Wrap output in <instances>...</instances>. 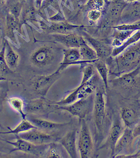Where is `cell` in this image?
<instances>
[{"instance_id":"cell-4","label":"cell","mask_w":140,"mask_h":158,"mask_svg":"<svg viewBox=\"0 0 140 158\" xmlns=\"http://www.w3.org/2000/svg\"><path fill=\"white\" fill-rule=\"evenodd\" d=\"M81 121L80 129L77 141L78 150L80 158H88L92 152L93 142L87 121L85 119Z\"/></svg>"},{"instance_id":"cell-28","label":"cell","mask_w":140,"mask_h":158,"mask_svg":"<svg viewBox=\"0 0 140 158\" xmlns=\"http://www.w3.org/2000/svg\"><path fill=\"white\" fill-rule=\"evenodd\" d=\"M11 107L18 112L22 117V119H26V114L23 111V102L21 98L17 97L10 98L8 100Z\"/></svg>"},{"instance_id":"cell-18","label":"cell","mask_w":140,"mask_h":158,"mask_svg":"<svg viewBox=\"0 0 140 158\" xmlns=\"http://www.w3.org/2000/svg\"><path fill=\"white\" fill-rule=\"evenodd\" d=\"M140 67L125 73L120 77L115 79V82L116 84H119L124 87H130L134 85L136 82L137 75L139 71Z\"/></svg>"},{"instance_id":"cell-37","label":"cell","mask_w":140,"mask_h":158,"mask_svg":"<svg viewBox=\"0 0 140 158\" xmlns=\"http://www.w3.org/2000/svg\"><path fill=\"white\" fill-rule=\"evenodd\" d=\"M50 20H52V21H54V22H61V21H63V20L60 16H55L54 17H51Z\"/></svg>"},{"instance_id":"cell-3","label":"cell","mask_w":140,"mask_h":158,"mask_svg":"<svg viewBox=\"0 0 140 158\" xmlns=\"http://www.w3.org/2000/svg\"><path fill=\"white\" fill-rule=\"evenodd\" d=\"M94 96L93 113L94 124L98 134L103 133L105 116H106V102L104 89L96 88Z\"/></svg>"},{"instance_id":"cell-12","label":"cell","mask_w":140,"mask_h":158,"mask_svg":"<svg viewBox=\"0 0 140 158\" xmlns=\"http://www.w3.org/2000/svg\"><path fill=\"white\" fill-rule=\"evenodd\" d=\"M134 139L132 130L131 128H125L115 145L113 157H116L121 155V153L129 151V149L132 145Z\"/></svg>"},{"instance_id":"cell-39","label":"cell","mask_w":140,"mask_h":158,"mask_svg":"<svg viewBox=\"0 0 140 158\" xmlns=\"http://www.w3.org/2000/svg\"><path fill=\"white\" fill-rule=\"evenodd\" d=\"M57 0H49V2L51 3H54L56 2Z\"/></svg>"},{"instance_id":"cell-29","label":"cell","mask_w":140,"mask_h":158,"mask_svg":"<svg viewBox=\"0 0 140 158\" xmlns=\"http://www.w3.org/2000/svg\"><path fill=\"white\" fill-rule=\"evenodd\" d=\"M83 77L81 84H84L91 80L95 75V66L92 64H87L82 70Z\"/></svg>"},{"instance_id":"cell-32","label":"cell","mask_w":140,"mask_h":158,"mask_svg":"<svg viewBox=\"0 0 140 158\" xmlns=\"http://www.w3.org/2000/svg\"><path fill=\"white\" fill-rule=\"evenodd\" d=\"M6 62L9 67H14L17 64V56L13 52H9L6 56Z\"/></svg>"},{"instance_id":"cell-13","label":"cell","mask_w":140,"mask_h":158,"mask_svg":"<svg viewBox=\"0 0 140 158\" xmlns=\"http://www.w3.org/2000/svg\"><path fill=\"white\" fill-rule=\"evenodd\" d=\"M124 24H130L140 20V2L128 3L121 15Z\"/></svg>"},{"instance_id":"cell-7","label":"cell","mask_w":140,"mask_h":158,"mask_svg":"<svg viewBox=\"0 0 140 158\" xmlns=\"http://www.w3.org/2000/svg\"><path fill=\"white\" fill-rule=\"evenodd\" d=\"M16 135L33 144L39 145L49 144L54 142V139L52 135L38 128L32 129Z\"/></svg>"},{"instance_id":"cell-1","label":"cell","mask_w":140,"mask_h":158,"mask_svg":"<svg viewBox=\"0 0 140 158\" xmlns=\"http://www.w3.org/2000/svg\"><path fill=\"white\" fill-rule=\"evenodd\" d=\"M121 54L115 57L112 69L113 74H123L135 69L140 63V43Z\"/></svg>"},{"instance_id":"cell-33","label":"cell","mask_w":140,"mask_h":158,"mask_svg":"<svg viewBox=\"0 0 140 158\" xmlns=\"http://www.w3.org/2000/svg\"><path fill=\"white\" fill-rule=\"evenodd\" d=\"M101 16V13L99 10H94L89 12L88 17L91 22H95L99 20Z\"/></svg>"},{"instance_id":"cell-24","label":"cell","mask_w":140,"mask_h":158,"mask_svg":"<svg viewBox=\"0 0 140 158\" xmlns=\"http://www.w3.org/2000/svg\"><path fill=\"white\" fill-rule=\"evenodd\" d=\"M9 128L10 131H0V134H14L15 135H18L20 133L26 132L32 130V129L37 128L36 126H35L30 121L27 119H23L21 122L19 124L16 128L14 129Z\"/></svg>"},{"instance_id":"cell-35","label":"cell","mask_w":140,"mask_h":158,"mask_svg":"<svg viewBox=\"0 0 140 158\" xmlns=\"http://www.w3.org/2000/svg\"><path fill=\"white\" fill-rule=\"evenodd\" d=\"M134 138H136L140 136V121L138 125H136L132 130Z\"/></svg>"},{"instance_id":"cell-14","label":"cell","mask_w":140,"mask_h":158,"mask_svg":"<svg viewBox=\"0 0 140 158\" xmlns=\"http://www.w3.org/2000/svg\"><path fill=\"white\" fill-rule=\"evenodd\" d=\"M84 37L86 41L88 42L95 51L98 59L104 61L111 56L112 50L110 46L93 38L88 35L85 34Z\"/></svg>"},{"instance_id":"cell-23","label":"cell","mask_w":140,"mask_h":158,"mask_svg":"<svg viewBox=\"0 0 140 158\" xmlns=\"http://www.w3.org/2000/svg\"><path fill=\"white\" fill-rule=\"evenodd\" d=\"M47 103L43 98L32 100L28 102L26 105V111L31 114H38L41 113L45 110Z\"/></svg>"},{"instance_id":"cell-34","label":"cell","mask_w":140,"mask_h":158,"mask_svg":"<svg viewBox=\"0 0 140 158\" xmlns=\"http://www.w3.org/2000/svg\"><path fill=\"white\" fill-rule=\"evenodd\" d=\"M92 5L95 10H99L104 6V0H94Z\"/></svg>"},{"instance_id":"cell-19","label":"cell","mask_w":140,"mask_h":158,"mask_svg":"<svg viewBox=\"0 0 140 158\" xmlns=\"http://www.w3.org/2000/svg\"><path fill=\"white\" fill-rule=\"evenodd\" d=\"M121 117L125 128H132L136 125L138 121L136 113L129 108H124L121 110Z\"/></svg>"},{"instance_id":"cell-15","label":"cell","mask_w":140,"mask_h":158,"mask_svg":"<svg viewBox=\"0 0 140 158\" xmlns=\"http://www.w3.org/2000/svg\"><path fill=\"white\" fill-rule=\"evenodd\" d=\"M54 51L48 47H44L36 51L32 55V62L40 67L49 65L54 59Z\"/></svg>"},{"instance_id":"cell-21","label":"cell","mask_w":140,"mask_h":158,"mask_svg":"<svg viewBox=\"0 0 140 158\" xmlns=\"http://www.w3.org/2000/svg\"><path fill=\"white\" fill-rule=\"evenodd\" d=\"M81 60L87 62L89 64H93L98 60L96 52L94 49L88 45L87 43L84 44L78 48Z\"/></svg>"},{"instance_id":"cell-22","label":"cell","mask_w":140,"mask_h":158,"mask_svg":"<svg viewBox=\"0 0 140 158\" xmlns=\"http://www.w3.org/2000/svg\"><path fill=\"white\" fill-rule=\"evenodd\" d=\"M80 27L82 26L73 25L67 22H52L51 26L47 28V30L52 33L64 34Z\"/></svg>"},{"instance_id":"cell-17","label":"cell","mask_w":140,"mask_h":158,"mask_svg":"<svg viewBox=\"0 0 140 158\" xmlns=\"http://www.w3.org/2000/svg\"><path fill=\"white\" fill-rule=\"evenodd\" d=\"M125 128L119 120H116L112 125L109 133L108 143L111 150V156H113L115 145L122 135Z\"/></svg>"},{"instance_id":"cell-6","label":"cell","mask_w":140,"mask_h":158,"mask_svg":"<svg viewBox=\"0 0 140 158\" xmlns=\"http://www.w3.org/2000/svg\"><path fill=\"white\" fill-rule=\"evenodd\" d=\"M16 137L15 141H6L14 147V149L13 151H20L37 156H45L48 144L36 145L20 138L17 135Z\"/></svg>"},{"instance_id":"cell-10","label":"cell","mask_w":140,"mask_h":158,"mask_svg":"<svg viewBox=\"0 0 140 158\" xmlns=\"http://www.w3.org/2000/svg\"><path fill=\"white\" fill-rule=\"evenodd\" d=\"M89 64L87 62L82 60L79 49L77 48H69L63 51V60L58 70H63L68 66L75 64Z\"/></svg>"},{"instance_id":"cell-36","label":"cell","mask_w":140,"mask_h":158,"mask_svg":"<svg viewBox=\"0 0 140 158\" xmlns=\"http://www.w3.org/2000/svg\"><path fill=\"white\" fill-rule=\"evenodd\" d=\"M6 66L2 58L0 57V73H4L6 71Z\"/></svg>"},{"instance_id":"cell-2","label":"cell","mask_w":140,"mask_h":158,"mask_svg":"<svg viewBox=\"0 0 140 158\" xmlns=\"http://www.w3.org/2000/svg\"><path fill=\"white\" fill-rule=\"evenodd\" d=\"M95 76L94 75L90 81L80 84L73 91L67 95L66 97L59 102H56L58 106H66L76 102L78 100L86 98L93 94L96 89L95 81H96Z\"/></svg>"},{"instance_id":"cell-11","label":"cell","mask_w":140,"mask_h":158,"mask_svg":"<svg viewBox=\"0 0 140 158\" xmlns=\"http://www.w3.org/2000/svg\"><path fill=\"white\" fill-rule=\"evenodd\" d=\"M52 36L55 40L69 48H79L87 42L84 38L74 34L53 33Z\"/></svg>"},{"instance_id":"cell-27","label":"cell","mask_w":140,"mask_h":158,"mask_svg":"<svg viewBox=\"0 0 140 158\" xmlns=\"http://www.w3.org/2000/svg\"><path fill=\"white\" fill-rule=\"evenodd\" d=\"M134 31H132L117 30L113 34L112 45L114 48L121 46Z\"/></svg>"},{"instance_id":"cell-38","label":"cell","mask_w":140,"mask_h":158,"mask_svg":"<svg viewBox=\"0 0 140 158\" xmlns=\"http://www.w3.org/2000/svg\"><path fill=\"white\" fill-rule=\"evenodd\" d=\"M127 2L129 3H132L134 2H138V1H140V0H125Z\"/></svg>"},{"instance_id":"cell-20","label":"cell","mask_w":140,"mask_h":158,"mask_svg":"<svg viewBox=\"0 0 140 158\" xmlns=\"http://www.w3.org/2000/svg\"><path fill=\"white\" fill-rule=\"evenodd\" d=\"M140 40V31H134L131 35L130 37L128 38L127 40L121 46L117 48H114L112 50L111 56L113 57H115L118 55L122 53L126 49V48L129 46L133 44H134L136 43L138 41Z\"/></svg>"},{"instance_id":"cell-30","label":"cell","mask_w":140,"mask_h":158,"mask_svg":"<svg viewBox=\"0 0 140 158\" xmlns=\"http://www.w3.org/2000/svg\"><path fill=\"white\" fill-rule=\"evenodd\" d=\"M128 3L125 2H119L115 3L110 10V14L113 17H121V14Z\"/></svg>"},{"instance_id":"cell-8","label":"cell","mask_w":140,"mask_h":158,"mask_svg":"<svg viewBox=\"0 0 140 158\" xmlns=\"http://www.w3.org/2000/svg\"><path fill=\"white\" fill-rule=\"evenodd\" d=\"M59 143L62 146L70 158H78L77 131L76 130L73 129L68 131L59 140Z\"/></svg>"},{"instance_id":"cell-26","label":"cell","mask_w":140,"mask_h":158,"mask_svg":"<svg viewBox=\"0 0 140 158\" xmlns=\"http://www.w3.org/2000/svg\"><path fill=\"white\" fill-rule=\"evenodd\" d=\"M99 74L103 80L105 89H107L108 87V76L109 70L105 61L98 59L93 63Z\"/></svg>"},{"instance_id":"cell-25","label":"cell","mask_w":140,"mask_h":158,"mask_svg":"<svg viewBox=\"0 0 140 158\" xmlns=\"http://www.w3.org/2000/svg\"><path fill=\"white\" fill-rule=\"evenodd\" d=\"M63 148L59 143L54 142L48 144L45 156L49 158H61L64 157L63 149Z\"/></svg>"},{"instance_id":"cell-9","label":"cell","mask_w":140,"mask_h":158,"mask_svg":"<svg viewBox=\"0 0 140 158\" xmlns=\"http://www.w3.org/2000/svg\"><path fill=\"white\" fill-rule=\"evenodd\" d=\"M60 71H57L47 76H40L35 84V89L38 94L42 97L46 95L50 89L60 77Z\"/></svg>"},{"instance_id":"cell-31","label":"cell","mask_w":140,"mask_h":158,"mask_svg":"<svg viewBox=\"0 0 140 158\" xmlns=\"http://www.w3.org/2000/svg\"><path fill=\"white\" fill-rule=\"evenodd\" d=\"M112 27L117 30L132 31H140V20L130 24H120Z\"/></svg>"},{"instance_id":"cell-16","label":"cell","mask_w":140,"mask_h":158,"mask_svg":"<svg viewBox=\"0 0 140 158\" xmlns=\"http://www.w3.org/2000/svg\"><path fill=\"white\" fill-rule=\"evenodd\" d=\"M29 121L36 126L38 129L41 131L47 132L58 130L65 127L67 124L60 123L35 118H31Z\"/></svg>"},{"instance_id":"cell-5","label":"cell","mask_w":140,"mask_h":158,"mask_svg":"<svg viewBox=\"0 0 140 158\" xmlns=\"http://www.w3.org/2000/svg\"><path fill=\"white\" fill-rule=\"evenodd\" d=\"M94 96L93 95L66 106H59V109L68 112L80 120L84 119L93 108Z\"/></svg>"}]
</instances>
